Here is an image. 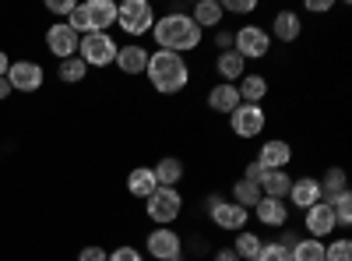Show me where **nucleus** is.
<instances>
[{
	"label": "nucleus",
	"mask_w": 352,
	"mask_h": 261,
	"mask_svg": "<svg viewBox=\"0 0 352 261\" xmlns=\"http://www.w3.org/2000/svg\"><path fill=\"white\" fill-rule=\"evenodd\" d=\"M144 78L159 96H180L190 85V64L187 56L169 53V50H152L148 53V67H144Z\"/></svg>",
	"instance_id": "1"
},
{
	"label": "nucleus",
	"mask_w": 352,
	"mask_h": 261,
	"mask_svg": "<svg viewBox=\"0 0 352 261\" xmlns=\"http://www.w3.org/2000/svg\"><path fill=\"white\" fill-rule=\"evenodd\" d=\"M152 39H155V50H169V53H180L184 56V53H194L204 43V32L190 21V14L166 11L152 25Z\"/></svg>",
	"instance_id": "2"
},
{
	"label": "nucleus",
	"mask_w": 352,
	"mask_h": 261,
	"mask_svg": "<svg viewBox=\"0 0 352 261\" xmlns=\"http://www.w3.org/2000/svg\"><path fill=\"white\" fill-rule=\"evenodd\" d=\"M204 216H208L212 226L226 229V233H240V229H247V222H250V212L243 205H236V201L222 198V194L204 198Z\"/></svg>",
	"instance_id": "3"
},
{
	"label": "nucleus",
	"mask_w": 352,
	"mask_h": 261,
	"mask_svg": "<svg viewBox=\"0 0 352 261\" xmlns=\"http://www.w3.org/2000/svg\"><path fill=\"white\" fill-rule=\"evenodd\" d=\"M116 25L138 43L141 36H152L155 8L148 4V0H124V4H116Z\"/></svg>",
	"instance_id": "4"
},
{
	"label": "nucleus",
	"mask_w": 352,
	"mask_h": 261,
	"mask_svg": "<svg viewBox=\"0 0 352 261\" xmlns=\"http://www.w3.org/2000/svg\"><path fill=\"white\" fill-rule=\"evenodd\" d=\"M144 216H148L155 226H173L184 216V194L180 187H155L148 198H144Z\"/></svg>",
	"instance_id": "5"
},
{
	"label": "nucleus",
	"mask_w": 352,
	"mask_h": 261,
	"mask_svg": "<svg viewBox=\"0 0 352 261\" xmlns=\"http://www.w3.org/2000/svg\"><path fill=\"white\" fill-rule=\"evenodd\" d=\"M232 50H236L243 61H264L272 53V36L268 28L257 21H243L236 32H232Z\"/></svg>",
	"instance_id": "6"
},
{
	"label": "nucleus",
	"mask_w": 352,
	"mask_h": 261,
	"mask_svg": "<svg viewBox=\"0 0 352 261\" xmlns=\"http://www.w3.org/2000/svg\"><path fill=\"white\" fill-rule=\"evenodd\" d=\"M116 50H120V43H116L109 32H92V36H81L78 43V56L85 67H109L116 61Z\"/></svg>",
	"instance_id": "7"
},
{
	"label": "nucleus",
	"mask_w": 352,
	"mask_h": 261,
	"mask_svg": "<svg viewBox=\"0 0 352 261\" xmlns=\"http://www.w3.org/2000/svg\"><path fill=\"white\" fill-rule=\"evenodd\" d=\"M264 127H268V113H264V106H254V103H240L236 109L229 113V131L250 141V138H261Z\"/></svg>",
	"instance_id": "8"
},
{
	"label": "nucleus",
	"mask_w": 352,
	"mask_h": 261,
	"mask_svg": "<svg viewBox=\"0 0 352 261\" xmlns=\"http://www.w3.org/2000/svg\"><path fill=\"white\" fill-rule=\"evenodd\" d=\"M184 254V237L176 233L173 226H155L148 237H144V258L155 261H173Z\"/></svg>",
	"instance_id": "9"
},
{
	"label": "nucleus",
	"mask_w": 352,
	"mask_h": 261,
	"mask_svg": "<svg viewBox=\"0 0 352 261\" xmlns=\"http://www.w3.org/2000/svg\"><path fill=\"white\" fill-rule=\"evenodd\" d=\"M335 229H338V219H335V212H331L328 201H317L314 209L303 212V233H307V237L328 244V240L335 237Z\"/></svg>",
	"instance_id": "10"
},
{
	"label": "nucleus",
	"mask_w": 352,
	"mask_h": 261,
	"mask_svg": "<svg viewBox=\"0 0 352 261\" xmlns=\"http://www.w3.org/2000/svg\"><path fill=\"white\" fill-rule=\"evenodd\" d=\"M268 28V36L272 43H300L303 39V14L300 11H292V8H282L272 14V25H264Z\"/></svg>",
	"instance_id": "11"
},
{
	"label": "nucleus",
	"mask_w": 352,
	"mask_h": 261,
	"mask_svg": "<svg viewBox=\"0 0 352 261\" xmlns=\"http://www.w3.org/2000/svg\"><path fill=\"white\" fill-rule=\"evenodd\" d=\"M43 81H46L43 64H36V61H11V71H8L11 92H39Z\"/></svg>",
	"instance_id": "12"
},
{
	"label": "nucleus",
	"mask_w": 352,
	"mask_h": 261,
	"mask_svg": "<svg viewBox=\"0 0 352 261\" xmlns=\"http://www.w3.org/2000/svg\"><path fill=\"white\" fill-rule=\"evenodd\" d=\"M78 43H81V36L74 32L67 21H53V25L46 28V46H50L53 56H60V61H67V56H78Z\"/></svg>",
	"instance_id": "13"
},
{
	"label": "nucleus",
	"mask_w": 352,
	"mask_h": 261,
	"mask_svg": "<svg viewBox=\"0 0 352 261\" xmlns=\"http://www.w3.org/2000/svg\"><path fill=\"white\" fill-rule=\"evenodd\" d=\"M254 163L268 173V169H285L292 163V145L285 138H268V141H261V149L254 156Z\"/></svg>",
	"instance_id": "14"
},
{
	"label": "nucleus",
	"mask_w": 352,
	"mask_h": 261,
	"mask_svg": "<svg viewBox=\"0 0 352 261\" xmlns=\"http://www.w3.org/2000/svg\"><path fill=\"white\" fill-rule=\"evenodd\" d=\"M289 205L282 198H261L257 205L250 209V216L257 219V226H264V229H282V226H289Z\"/></svg>",
	"instance_id": "15"
},
{
	"label": "nucleus",
	"mask_w": 352,
	"mask_h": 261,
	"mask_svg": "<svg viewBox=\"0 0 352 261\" xmlns=\"http://www.w3.org/2000/svg\"><path fill=\"white\" fill-rule=\"evenodd\" d=\"M320 201V184H317V177H292V187H289V194H285V205L289 209H296V212H307V209H314Z\"/></svg>",
	"instance_id": "16"
},
{
	"label": "nucleus",
	"mask_w": 352,
	"mask_h": 261,
	"mask_svg": "<svg viewBox=\"0 0 352 261\" xmlns=\"http://www.w3.org/2000/svg\"><path fill=\"white\" fill-rule=\"evenodd\" d=\"M148 53L152 50H144L141 43H127V46H120L116 50V67H120L127 78H138V74H144V67H148Z\"/></svg>",
	"instance_id": "17"
},
{
	"label": "nucleus",
	"mask_w": 352,
	"mask_h": 261,
	"mask_svg": "<svg viewBox=\"0 0 352 261\" xmlns=\"http://www.w3.org/2000/svg\"><path fill=\"white\" fill-rule=\"evenodd\" d=\"M204 106H208L212 113H222V117H229V113L240 106V92H236V85H226V81L212 85L208 96H204Z\"/></svg>",
	"instance_id": "18"
},
{
	"label": "nucleus",
	"mask_w": 352,
	"mask_h": 261,
	"mask_svg": "<svg viewBox=\"0 0 352 261\" xmlns=\"http://www.w3.org/2000/svg\"><path fill=\"white\" fill-rule=\"evenodd\" d=\"M190 21L201 28V32H208V28H222V21H226L222 0H197V4L190 8Z\"/></svg>",
	"instance_id": "19"
},
{
	"label": "nucleus",
	"mask_w": 352,
	"mask_h": 261,
	"mask_svg": "<svg viewBox=\"0 0 352 261\" xmlns=\"http://www.w3.org/2000/svg\"><path fill=\"white\" fill-rule=\"evenodd\" d=\"M85 14H88V28H92V32H109L116 25V4L113 0H88Z\"/></svg>",
	"instance_id": "20"
},
{
	"label": "nucleus",
	"mask_w": 352,
	"mask_h": 261,
	"mask_svg": "<svg viewBox=\"0 0 352 261\" xmlns=\"http://www.w3.org/2000/svg\"><path fill=\"white\" fill-rule=\"evenodd\" d=\"M236 92H240V103L264 106V99H268V78L257 74V71H247V74L236 81Z\"/></svg>",
	"instance_id": "21"
},
{
	"label": "nucleus",
	"mask_w": 352,
	"mask_h": 261,
	"mask_svg": "<svg viewBox=\"0 0 352 261\" xmlns=\"http://www.w3.org/2000/svg\"><path fill=\"white\" fill-rule=\"evenodd\" d=\"M215 74H219V81H226V85H236V81L247 74V61H243L236 50H226V53L215 56Z\"/></svg>",
	"instance_id": "22"
},
{
	"label": "nucleus",
	"mask_w": 352,
	"mask_h": 261,
	"mask_svg": "<svg viewBox=\"0 0 352 261\" xmlns=\"http://www.w3.org/2000/svg\"><path fill=\"white\" fill-rule=\"evenodd\" d=\"M152 173H155V184H159V187H180L187 166H184L180 156H162V159L152 166Z\"/></svg>",
	"instance_id": "23"
},
{
	"label": "nucleus",
	"mask_w": 352,
	"mask_h": 261,
	"mask_svg": "<svg viewBox=\"0 0 352 261\" xmlns=\"http://www.w3.org/2000/svg\"><path fill=\"white\" fill-rule=\"evenodd\" d=\"M155 187H159V184H155L152 166H134V169L127 173V194H131V198H141V201H144Z\"/></svg>",
	"instance_id": "24"
},
{
	"label": "nucleus",
	"mask_w": 352,
	"mask_h": 261,
	"mask_svg": "<svg viewBox=\"0 0 352 261\" xmlns=\"http://www.w3.org/2000/svg\"><path fill=\"white\" fill-rule=\"evenodd\" d=\"M261 233H254V229H240V233H232V254H236L240 261H257V254H261Z\"/></svg>",
	"instance_id": "25"
},
{
	"label": "nucleus",
	"mask_w": 352,
	"mask_h": 261,
	"mask_svg": "<svg viewBox=\"0 0 352 261\" xmlns=\"http://www.w3.org/2000/svg\"><path fill=\"white\" fill-rule=\"evenodd\" d=\"M317 184H320V201H328V198L349 191V177H345V169H342V166H328V169L317 177Z\"/></svg>",
	"instance_id": "26"
},
{
	"label": "nucleus",
	"mask_w": 352,
	"mask_h": 261,
	"mask_svg": "<svg viewBox=\"0 0 352 261\" xmlns=\"http://www.w3.org/2000/svg\"><path fill=\"white\" fill-rule=\"evenodd\" d=\"M289 187H292L289 169H268V173L261 177V194H264V198H282V201H285Z\"/></svg>",
	"instance_id": "27"
},
{
	"label": "nucleus",
	"mask_w": 352,
	"mask_h": 261,
	"mask_svg": "<svg viewBox=\"0 0 352 261\" xmlns=\"http://www.w3.org/2000/svg\"><path fill=\"white\" fill-rule=\"evenodd\" d=\"M264 194H261V184H254V180H236V184H232V191H229V201H236V205H243L247 212L257 205V201H261Z\"/></svg>",
	"instance_id": "28"
},
{
	"label": "nucleus",
	"mask_w": 352,
	"mask_h": 261,
	"mask_svg": "<svg viewBox=\"0 0 352 261\" xmlns=\"http://www.w3.org/2000/svg\"><path fill=\"white\" fill-rule=\"evenodd\" d=\"M292 261H324V240H314V237H300V244L289 251Z\"/></svg>",
	"instance_id": "29"
},
{
	"label": "nucleus",
	"mask_w": 352,
	"mask_h": 261,
	"mask_svg": "<svg viewBox=\"0 0 352 261\" xmlns=\"http://www.w3.org/2000/svg\"><path fill=\"white\" fill-rule=\"evenodd\" d=\"M56 74H60V81H64V85H81V81H85V74H88V67L81 64V56H67V61L56 64Z\"/></svg>",
	"instance_id": "30"
},
{
	"label": "nucleus",
	"mask_w": 352,
	"mask_h": 261,
	"mask_svg": "<svg viewBox=\"0 0 352 261\" xmlns=\"http://www.w3.org/2000/svg\"><path fill=\"white\" fill-rule=\"evenodd\" d=\"M328 205H331V212L338 219V229H349L352 226V191H342V194L328 198Z\"/></svg>",
	"instance_id": "31"
},
{
	"label": "nucleus",
	"mask_w": 352,
	"mask_h": 261,
	"mask_svg": "<svg viewBox=\"0 0 352 261\" xmlns=\"http://www.w3.org/2000/svg\"><path fill=\"white\" fill-rule=\"evenodd\" d=\"M324 261H352V240L349 237H331L324 244Z\"/></svg>",
	"instance_id": "32"
},
{
	"label": "nucleus",
	"mask_w": 352,
	"mask_h": 261,
	"mask_svg": "<svg viewBox=\"0 0 352 261\" xmlns=\"http://www.w3.org/2000/svg\"><path fill=\"white\" fill-rule=\"evenodd\" d=\"M257 261H292V254H289V247H282L278 240H264Z\"/></svg>",
	"instance_id": "33"
},
{
	"label": "nucleus",
	"mask_w": 352,
	"mask_h": 261,
	"mask_svg": "<svg viewBox=\"0 0 352 261\" xmlns=\"http://www.w3.org/2000/svg\"><path fill=\"white\" fill-rule=\"evenodd\" d=\"M106 261H148L144 258V251H138L134 244H120V247H113Z\"/></svg>",
	"instance_id": "34"
},
{
	"label": "nucleus",
	"mask_w": 352,
	"mask_h": 261,
	"mask_svg": "<svg viewBox=\"0 0 352 261\" xmlns=\"http://www.w3.org/2000/svg\"><path fill=\"white\" fill-rule=\"evenodd\" d=\"M222 11L226 14H254L257 11V0H222Z\"/></svg>",
	"instance_id": "35"
},
{
	"label": "nucleus",
	"mask_w": 352,
	"mask_h": 261,
	"mask_svg": "<svg viewBox=\"0 0 352 261\" xmlns=\"http://www.w3.org/2000/svg\"><path fill=\"white\" fill-rule=\"evenodd\" d=\"M106 258H109V251L99 247V244H88V247L78 251V261H106Z\"/></svg>",
	"instance_id": "36"
},
{
	"label": "nucleus",
	"mask_w": 352,
	"mask_h": 261,
	"mask_svg": "<svg viewBox=\"0 0 352 261\" xmlns=\"http://www.w3.org/2000/svg\"><path fill=\"white\" fill-rule=\"evenodd\" d=\"M74 8H78L74 0H46V11H50V14H56V18H67Z\"/></svg>",
	"instance_id": "37"
},
{
	"label": "nucleus",
	"mask_w": 352,
	"mask_h": 261,
	"mask_svg": "<svg viewBox=\"0 0 352 261\" xmlns=\"http://www.w3.org/2000/svg\"><path fill=\"white\" fill-rule=\"evenodd\" d=\"M300 237H303V233H300V229H292V226H282V233H278V244L292 251V247H296V244H300Z\"/></svg>",
	"instance_id": "38"
},
{
	"label": "nucleus",
	"mask_w": 352,
	"mask_h": 261,
	"mask_svg": "<svg viewBox=\"0 0 352 261\" xmlns=\"http://www.w3.org/2000/svg\"><path fill=\"white\" fill-rule=\"evenodd\" d=\"M215 50L219 53L232 50V28H215Z\"/></svg>",
	"instance_id": "39"
},
{
	"label": "nucleus",
	"mask_w": 352,
	"mask_h": 261,
	"mask_svg": "<svg viewBox=\"0 0 352 261\" xmlns=\"http://www.w3.org/2000/svg\"><path fill=\"white\" fill-rule=\"evenodd\" d=\"M335 4H331V0H307V4H303V11H310V14H328Z\"/></svg>",
	"instance_id": "40"
},
{
	"label": "nucleus",
	"mask_w": 352,
	"mask_h": 261,
	"mask_svg": "<svg viewBox=\"0 0 352 261\" xmlns=\"http://www.w3.org/2000/svg\"><path fill=\"white\" fill-rule=\"evenodd\" d=\"M261 177H264V169H261V166L250 159V163L243 166V180H254V184H261Z\"/></svg>",
	"instance_id": "41"
},
{
	"label": "nucleus",
	"mask_w": 352,
	"mask_h": 261,
	"mask_svg": "<svg viewBox=\"0 0 352 261\" xmlns=\"http://www.w3.org/2000/svg\"><path fill=\"white\" fill-rule=\"evenodd\" d=\"M212 261H240V258L232 254V247H215L212 251Z\"/></svg>",
	"instance_id": "42"
},
{
	"label": "nucleus",
	"mask_w": 352,
	"mask_h": 261,
	"mask_svg": "<svg viewBox=\"0 0 352 261\" xmlns=\"http://www.w3.org/2000/svg\"><path fill=\"white\" fill-rule=\"evenodd\" d=\"M8 71H11V56L0 50V78H8Z\"/></svg>",
	"instance_id": "43"
},
{
	"label": "nucleus",
	"mask_w": 352,
	"mask_h": 261,
	"mask_svg": "<svg viewBox=\"0 0 352 261\" xmlns=\"http://www.w3.org/2000/svg\"><path fill=\"white\" fill-rule=\"evenodd\" d=\"M11 96V85H8V78H0V103H4Z\"/></svg>",
	"instance_id": "44"
},
{
	"label": "nucleus",
	"mask_w": 352,
	"mask_h": 261,
	"mask_svg": "<svg viewBox=\"0 0 352 261\" xmlns=\"http://www.w3.org/2000/svg\"><path fill=\"white\" fill-rule=\"evenodd\" d=\"M173 261H190V258H187V254H180V258H173Z\"/></svg>",
	"instance_id": "45"
}]
</instances>
